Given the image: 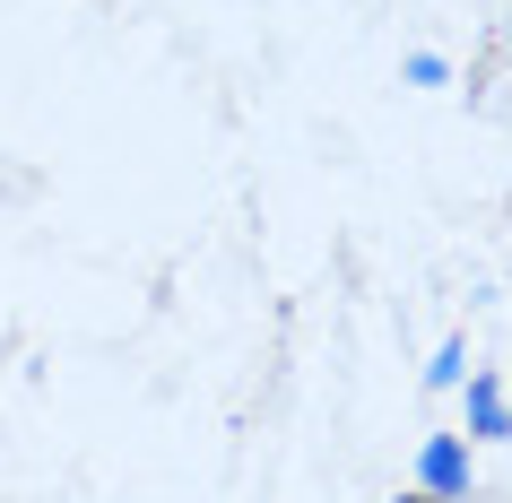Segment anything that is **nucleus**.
<instances>
[{
    "instance_id": "obj_1",
    "label": "nucleus",
    "mask_w": 512,
    "mask_h": 503,
    "mask_svg": "<svg viewBox=\"0 0 512 503\" xmlns=\"http://www.w3.org/2000/svg\"><path fill=\"white\" fill-rule=\"evenodd\" d=\"M426 495H434V503L469 495V451H460L452 434H434V443H426Z\"/></svg>"
},
{
    "instance_id": "obj_2",
    "label": "nucleus",
    "mask_w": 512,
    "mask_h": 503,
    "mask_svg": "<svg viewBox=\"0 0 512 503\" xmlns=\"http://www.w3.org/2000/svg\"><path fill=\"white\" fill-rule=\"evenodd\" d=\"M469 425H478V434H512V408H504L495 382H469Z\"/></svg>"
},
{
    "instance_id": "obj_3",
    "label": "nucleus",
    "mask_w": 512,
    "mask_h": 503,
    "mask_svg": "<svg viewBox=\"0 0 512 503\" xmlns=\"http://www.w3.org/2000/svg\"><path fill=\"white\" fill-rule=\"evenodd\" d=\"M391 503H434V495H426V486H408V495H391Z\"/></svg>"
}]
</instances>
